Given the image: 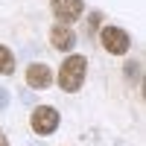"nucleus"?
<instances>
[{"mask_svg": "<svg viewBox=\"0 0 146 146\" xmlns=\"http://www.w3.org/2000/svg\"><path fill=\"white\" fill-rule=\"evenodd\" d=\"M0 146H9V140H6V135L0 131Z\"/></svg>", "mask_w": 146, "mask_h": 146, "instance_id": "9", "label": "nucleus"}, {"mask_svg": "<svg viewBox=\"0 0 146 146\" xmlns=\"http://www.w3.org/2000/svg\"><path fill=\"white\" fill-rule=\"evenodd\" d=\"M53 15L62 23L76 21L82 15V0H53Z\"/></svg>", "mask_w": 146, "mask_h": 146, "instance_id": "5", "label": "nucleus"}, {"mask_svg": "<svg viewBox=\"0 0 146 146\" xmlns=\"http://www.w3.org/2000/svg\"><path fill=\"white\" fill-rule=\"evenodd\" d=\"M12 70H15V56H12L9 47L0 44V73H3V76H9Z\"/></svg>", "mask_w": 146, "mask_h": 146, "instance_id": "7", "label": "nucleus"}, {"mask_svg": "<svg viewBox=\"0 0 146 146\" xmlns=\"http://www.w3.org/2000/svg\"><path fill=\"white\" fill-rule=\"evenodd\" d=\"M32 129H35V135H53L58 129V111L50 105H38L32 111Z\"/></svg>", "mask_w": 146, "mask_h": 146, "instance_id": "2", "label": "nucleus"}, {"mask_svg": "<svg viewBox=\"0 0 146 146\" xmlns=\"http://www.w3.org/2000/svg\"><path fill=\"white\" fill-rule=\"evenodd\" d=\"M50 41H53L56 50L67 53V50H73V44H76V35H73V29H70V27L58 23V27H53V29H50Z\"/></svg>", "mask_w": 146, "mask_h": 146, "instance_id": "6", "label": "nucleus"}, {"mask_svg": "<svg viewBox=\"0 0 146 146\" xmlns=\"http://www.w3.org/2000/svg\"><path fill=\"white\" fill-rule=\"evenodd\" d=\"M102 47L114 56H123L129 50V35L120 29V27H105L102 29Z\"/></svg>", "mask_w": 146, "mask_h": 146, "instance_id": "3", "label": "nucleus"}, {"mask_svg": "<svg viewBox=\"0 0 146 146\" xmlns=\"http://www.w3.org/2000/svg\"><path fill=\"white\" fill-rule=\"evenodd\" d=\"M85 70H88L85 56H70V58H64L62 70H58V85H62V91H67V94L79 91L82 82H85Z\"/></svg>", "mask_w": 146, "mask_h": 146, "instance_id": "1", "label": "nucleus"}, {"mask_svg": "<svg viewBox=\"0 0 146 146\" xmlns=\"http://www.w3.org/2000/svg\"><path fill=\"white\" fill-rule=\"evenodd\" d=\"M6 105H9V91L0 88V108H6Z\"/></svg>", "mask_w": 146, "mask_h": 146, "instance_id": "8", "label": "nucleus"}, {"mask_svg": "<svg viewBox=\"0 0 146 146\" xmlns=\"http://www.w3.org/2000/svg\"><path fill=\"white\" fill-rule=\"evenodd\" d=\"M27 85L35 88V91L50 88V85H53V70L47 67V64H29L27 67Z\"/></svg>", "mask_w": 146, "mask_h": 146, "instance_id": "4", "label": "nucleus"}]
</instances>
